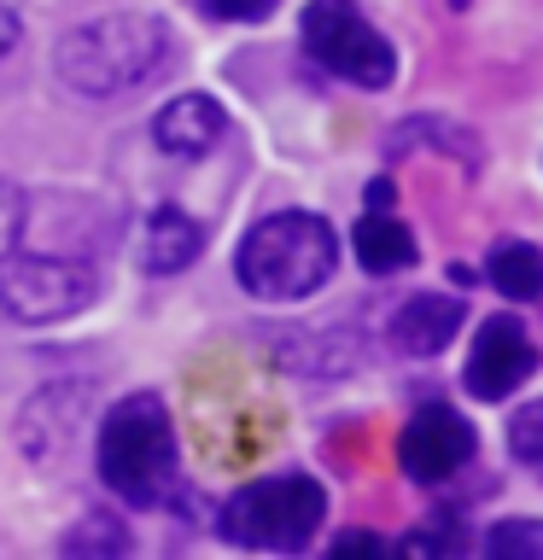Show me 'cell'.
Here are the masks:
<instances>
[{
  "mask_svg": "<svg viewBox=\"0 0 543 560\" xmlns=\"http://www.w3.org/2000/svg\"><path fill=\"white\" fill-rule=\"evenodd\" d=\"M175 65V30L152 12H105L65 30L53 47V77L82 100H117L158 82Z\"/></svg>",
  "mask_w": 543,
  "mask_h": 560,
  "instance_id": "6da1fadb",
  "label": "cell"
},
{
  "mask_svg": "<svg viewBox=\"0 0 543 560\" xmlns=\"http://www.w3.org/2000/svg\"><path fill=\"white\" fill-rule=\"evenodd\" d=\"M333 262H339V234L315 210H280L240 240L234 275L263 304H298V298L327 287Z\"/></svg>",
  "mask_w": 543,
  "mask_h": 560,
  "instance_id": "7a4b0ae2",
  "label": "cell"
},
{
  "mask_svg": "<svg viewBox=\"0 0 543 560\" xmlns=\"http://www.w3.org/2000/svg\"><path fill=\"white\" fill-rule=\"evenodd\" d=\"M100 479L129 508H158L175 485V427L164 397L129 392L100 420Z\"/></svg>",
  "mask_w": 543,
  "mask_h": 560,
  "instance_id": "3957f363",
  "label": "cell"
},
{
  "mask_svg": "<svg viewBox=\"0 0 543 560\" xmlns=\"http://www.w3.org/2000/svg\"><path fill=\"white\" fill-rule=\"evenodd\" d=\"M327 514V490L310 472H275V479H252L234 490L222 508V537L234 549H275L292 555L322 532Z\"/></svg>",
  "mask_w": 543,
  "mask_h": 560,
  "instance_id": "277c9868",
  "label": "cell"
},
{
  "mask_svg": "<svg viewBox=\"0 0 543 560\" xmlns=\"http://www.w3.org/2000/svg\"><path fill=\"white\" fill-rule=\"evenodd\" d=\"M100 262L88 252H47V245H12L0 252V310L12 322H65L100 298Z\"/></svg>",
  "mask_w": 543,
  "mask_h": 560,
  "instance_id": "5b68a950",
  "label": "cell"
},
{
  "mask_svg": "<svg viewBox=\"0 0 543 560\" xmlns=\"http://www.w3.org/2000/svg\"><path fill=\"white\" fill-rule=\"evenodd\" d=\"M304 47L322 70H333L339 82H357V88H385L397 70L392 42L368 24L357 0H310Z\"/></svg>",
  "mask_w": 543,
  "mask_h": 560,
  "instance_id": "8992f818",
  "label": "cell"
},
{
  "mask_svg": "<svg viewBox=\"0 0 543 560\" xmlns=\"http://www.w3.org/2000/svg\"><path fill=\"white\" fill-rule=\"evenodd\" d=\"M525 374H538V345L515 315H490L473 332V350H467V392L480 402H502L515 397Z\"/></svg>",
  "mask_w": 543,
  "mask_h": 560,
  "instance_id": "52a82bcc",
  "label": "cell"
},
{
  "mask_svg": "<svg viewBox=\"0 0 543 560\" xmlns=\"http://www.w3.org/2000/svg\"><path fill=\"white\" fill-rule=\"evenodd\" d=\"M473 450H480L473 427L455 409H444V402L420 409L409 427H403V438H397V462H403V472H409L415 485H444L450 472H462L473 462Z\"/></svg>",
  "mask_w": 543,
  "mask_h": 560,
  "instance_id": "ba28073f",
  "label": "cell"
},
{
  "mask_svg": "<svg viewBox=\"0 0 543 560\" xmlns=\"http://www.w3.org/2000/svg\"><path fill=\"white\" fill-rule=\"evenodd\" d=\"M222 129H228V117H222V105L210 94H182V100H170L164 112L152 117V140H158V152H170V158L210 152L222 140Z\"/></svg>",
  "mask_w": 543,
  "mask_h": 560,
  "instance_id": "9c48e42d",
  "label": "cell"
},
{
  "mask_svg": "<svg viewBox=\"0 0 543 560\" xmlns=\"http://www.w3.org/2000/svg\"><path fill=\"white\" fill-rule=\"evenodd\" d=\"M455 332H462V304L444 292H415L409 304L392 315V345L403 357H438Z\"/></svg>",
  "mask_w": 543,
  "mask_h": 560,
  "instance_id": "30bf717a",
  "label": "cell"
},
{
  "mask_svg": "<svg viewBox=\"0 0 543 560\" xmlns=\"http://www.w3.org/2000/svg\"><path fill=\"white\" fill-rule=\"evenodd\" d=\"M199 252H205V228L182 210H152V222L140 228V269L147 275H175Z\"/></svg>",
  "mask_w": 543,
  "mask_h": 560,
  "instance_id": "8fae6325",
  "label": "cell"
},
{
  "mask_svg": "<svg viewBox=\"0 0 543 560\" xmlns=\"http://www.w3.org/2000/svg\"><path fill=\"white\" fill-rule=\"evenodd\" d=\"M350 245H357V262L368 275H397L415 262V234L392 217V210H368L357 222V234H350Z\"/></svg>",
  "mask_w": 543,
  "mask_h": 560,
  "instance_id": "7c38bea8",
  "label": "cell"
},
{
  "mask_svg": "<svg viewBox=\"0 0 543 560\" xmlns=\"http://www.w3.org/2000/svg\"><path fill=\"white\" fill-rule=\"evenodd\" d=\"M485 280H490L502 298H515V304H532V298H543V252H538V245H525V240L490 245Z\"/></svg>",
  "mask_w": 543,
  "mask_h": 560,
  "instance_id": "4fadbf2b",
  "label": "cell"
},
{
  "mask_svg": "<svg viewBox=\"0 0 543 560\" xmlns=\"http://www.w3.org/2000/svg\"><path fill=\"white\" fill-rule=\"evenodd\" d=\"M485 555H497V560H515V555H543V525H525V520H502V525H490Z\"/></svg>",
  "mask_w": 543,
  "mask_h": 560,
  "instance_id": "5bb4252c",
  "label": "cell"
},
{
  "mask_svg": "<svg viewBox=\"0 0 543 560\" xmlns=\"http://www.w3.org/2000/svg\"><path fill=\"white\" fill-rule=\"evenodd\" d=\"M508 450H515L525 467H543V402H532V409H520L508 420Z\"/></svg>",
  "mask_w": 543,
  "mask_h": 560,
  "instance_id": "9a60e30c",
  "label": "cell"
},
{
  "mask_svg": "<svg viewBox=\"0 0 543 560\" xmlns=\"http://www.w3.org/2000/svg\"><path fill=\"white\" fill-rule=\"evenodd\" d=\"M210 18H240V24H263L275 12V0H205Z\"/></svg>",
  "mask_w": 543,
  "mask_h": 560,
  "instance_id": "2e32d148",
  "label": "cell"
},
{
  "mask_svg": "<svg viewBox=\"0 0 543 560\" xmlns=\"http://www.w3.org/2000/svg\"><path fill=\"white\" fill-rule=\"evenodd\" d=\"M444 555V549H455V537L450 532H409V537H403V555Z\"/></svg>",
  "mask_w": 543,
  "mask_h": 560,
  "instance_id": "e0dca14e",
  "label": "cell"
},
{
  "mask_svg": "<svg viewBox=\"0 0 543 560\" xmlns=\"http://www.w3.org/2000/svg\"><path fill=\"white\" fill-rule=\"evenodd\" d=\"M333 555H385V542L368 537V532H345L339 542H333Z\"/></svg>",
  "mask_w": 543,
  "mask_h": 560,
  "instance_id": "ac0fdd59",
  "label": "cell"
},
{
  "mask_svg": "<svg viewBox=\"0 0 543 560\" xmlns=\"http://www.w3.org/2000/svg\"><path fill=\"white\" fill-rule=\"evenodd\" d=\"M392 205H397V187L385 182V175H380V182H368V210H392Z\"/></svg>",
  "mask_w": 543,
  "mask_h": 560,
  "instance_id": "d6986e66",
  "label": "cell"
},
{
  "mask_svg": "<svg viewBox=\"0 0 543 560\" xmlns=\"http://www.w3.org/2000/svg\"><path fill=\"white\" fill-rule=\"evenodd\" d=\"M12 42H18V18H12L7 7H0V52H7Z\"/></svg>",
  "mask_w": 543,
  "mask_h": 560,
  "instance_id": "ffe728a7",
  "label": "cell"
}]
</instances>
